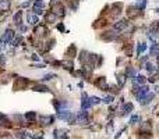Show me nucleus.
Returning <instances> with one entry per match:
<instances>
[{"label": "nucleus", "mask_w": 159, "mask_h": 139, "mask_svg": "<svg viewBox=\"0 0 159 139\" xmlns=\"http://www.w3.org/2000/svg\"><path fill=\"white\" fill-rule=\"evenodd\" d=\"M57 114H59L60 120H66L69 124H75V114H73L71 111L64 110V111H59Z\"/></svg>", "instance_id": "obj_1"}, {"label": "nucleus", "mask_w": 159, "mask_h": 139, "mask_svg": "<svg viewBox=\"0 0 159 139\" xmlns=\"http://www.w3.org/2000/svg\"><path fill=\"white\" fill-rule=\"evenodd\" d=\"M52 13L57 17H63L66 14V11H64V6L62 3H57V1H53L52 3Z\"/></svg>", "instance_id": "obj_2"}, {"label": "nucleus", "mask_w": 159, "mask_h": 139, "mask_svg": "<svg viewBox=\"0 0 159 139\" xmlns=\"http://www.w3.org/2000/svg\"><path fill=\"white\" fill-rule=\"evenodd\" d=\"M133 93H134V96L138 99V100H141L145 95H148V93H149V88H148V86H140L138 89H134Z\"/></svg>", "instance_id": "obj_3"}, {"label": "nucleus", "mask_w": 159, "mask_h": 139, "mask_svg": "<svg viewBox=\"0 0 159 139\" xmlns=\"http://www.w3.org/2000/svg\"><path fill=\"white\" fill-rule=\"evenodd\" d=\"M141 14H143V11H141L140 8H137L135 6H130V7L127 8V17L128 18H131V20L138 18Z\"/></svg>", "instance_id": "obj_4"}, {"label": "nucleus", "mask_w": 159, "mask_h": 139, "mask_svg": "<svg viewBox=\"0 0 159 139\" xmlns=\"http://www.w3.org/2000/svg\"><path fill=\"white\" fill-rule=\"evenodd\" d=\"M75 123H78V124H88L89 123V120H88V114H87L85 110H82L80 114L75 116Z\"/></svg>", "instance_id": "obj_5"}, {"label": "nucleus", "mask_w": 159, "mask_h": 139, "mask_svg": "<svg viewBox=\"0 0 159 139\" xmlns=\"http://www.w3.org/2000/svg\"><path fill=\"white\" fill-rule=\"evenodd\" d=\"M53 121H55V117L53 116H39V123H40V125H43V127L53 124Z\"/></svg>", "instance_id": "obj_6"}, {"label": "nucleus", "mask_w": 159, "mask_h": 139, "mask_svg": "<svg viewBox=\"0 0 159 139\" xmlns=\"http://www.w3.org/2000/svg\"><path fill=\"white\" fill-rule=\"evenodd\" d=\"M95 85L101 89V91H108V82H106V78L105 77H99L98 79H96V82H95Z\"/></svg>", "instance_id": "obj_7"}, {"label": "nucleus", "mask_w": 159, "mask_h": 139, "mask_svg": "<svg viewBox=\"0 0 159 139\" xmlns=\"http://www.w3.org/2000/svg\"><path fill=\"white\" fill-rule=\"evenodd\" d=\"M43 7H45V3H43L42 0H36V1H35V4H34V13H35L36 16L42 14Z\"/></svg>", "instance_id": "obj_8"}, {"label": "nucleus", "mask_w": 159, "mask_h": 139, "mask_svg": "<svg viewBox=\"0 0 159 139\" xmlns=\"http://www.w3.org/2000/svg\"><path fill=\"white\" fill-rule=\"evenodd\" d=\"M28 84V79H25V78H18L16 81V84H14V89L16 91H21V89H24L25 85Z\"/></svg>", "instance_id": "obj_9"}, {"label": "nucleus", "mask_w": 159, "mask_h": 139, "mask_svg": "<svg viewBox=\"0 0 159 139\" xmlns=\"http://www.w3.org/2000/svg\"><path fill=\"white\" fill-rule=\"evenodd\" d=\"M48 33L49 31L45 25H38V28H35V35L36 36H46Z\"/></svg>", "instance_id": "obj_10"}, {"label": "nucleus", "mask_w": 159, "mask_h": 139, "mask_svg": "<svg viewBox=\"0 0 159 139\" xmlns=\"http://www.w3.org/2000/svg\"><path fill=\"white\" fill-rule=\"evenodd\" d=\"M127 27H128L127 20H120V21H117V22L114 24V29H116V31H123V29L127 28Z\"/></svg>", "instance_id": "obj_11"}, {"label": "nucleus", "mask_w": 159, "mask_h": 139, "mask_svg": "<svg viewBox=\"0 0 159 139\" xmlns=\"http://www.w3.org/2000/svg\"><path fill=\"white\" fill-rule=\"evenodd\" d=\"M13 38H14V31H13L11 28H7L6 32H4V36H3V42L7 43V42H10Z\"/></svg>", "instance_id": "obj_12"}, {"label": "nucleus", "mask_w": 159, "mask_h": 139, "mask_svg": "<svg viewBox=\"0 0 159 139\" xmlns=\"http://www.w3.org/2000/svg\"><path fill=\"white\" fill-rule=\"evenodd\" d=\"M121 7H123V4H121V3H114V4L112 6V16H113V17L119 16L120 11H121Z\"/></svg>", "instance_id": "obj_13"}, {"label": "nucleus", "mask_w": 159, "mask_h": 139, "mask_svg": "<svg viewBox=\"0 0 159 139\" xmlns=\"http://www.w3.org/2000/svg\"><path fill=\"white\" fill-rule=\"evenodd\" d=\"M133 103H126V104H123V107H121V113H120V116H126L128 114L131 110H133Z\"/></svg>", "instance_id": "obj_14"}, {"label": "nucleus", "mask_w": 159, "mask_h": 139, "mask_svg": "<svg viewBox=\"0 0 159 139\" xmlns=\"http://www.w3.org/2000/svg\"><path fill=\"white\" fill-rule=\"evenodd\" d=\"M116 78H117V85H119V88H123L124 84H126V81H127V75L126 74H117Z\"/></svg>", "instance_id": "obj_15"}, {"label": "nucleus", "mask_w": 159, "mask_h": 139, "mask_svg": "<svg viewBox=\"0 0 159 139\" xmlns=\"http://www.w3.org/2000/svg\"><path fill=\"white\" fill-rule=\"evenodd\" d=\"M23 16H24V13L23 11H18L16 16H14V24H16L17 27H21V24H23Z\"/></svg>", "instance_id": "obj_16"}, {"label": "nucleus", "mask_w": 159, "mask_h": 139, "mask_svg": "<svg viewBox=\"0 0 159 139\" xmlns=\"http://www.w3.org/2000/svg\"><path fill=\"white\" fill-rule=\"evenodd\" d=\"M16 136L18 139H32V134H29V132H24V131H20L16 134Z\"/></svg>", "instance_id": "obj_17"}, {"label": "nucleus", "mask_w": 159, "mask_h": 139, "mask_svg": "<svg viewBox=\"0 0 159 139\" xmlns=\"http://www.w3.org/2000/svg\"><path fill=\"white\" fill-rule=\"evenodd\" d=\"M158 29H159V21H154V24L151 25V31H149L151 35H149V36H151V38H152V35L156 36V35H158Z\"/></svg>", "instance_id": "obj_18"}, {"label": "nucleus", "mask_w": 159, "mask_h": 139, "mask_svg": "<svg viewBox=\"0 0 159 139\" xmlns=\"http://www.w3.org/2000/svg\"><path fill=\"white\" fill-rule=\"evenodd\" d=\"M67 131L66 129H55V132H53V136L55 138H62V139H64V138H67Z\"/></svg>", "instance_id": "obj_19"}, {"label": "nucleus", "mask_w": 159, "mask_h": 139, "mask_svg": "<svg viewBox=\"0 0 159 139\" xmlns=\"http://www.w3.org/2000/svg\"><path fill=\"white\" fill-rule=\"evenodd\" d=\"M154 96H155L154 93H148V95H145L143 99L140 100V103H141V104H148V103H149V102L154 99Z\"/></svg>", "instance_id": "obj_20"}, {"label": "nucleus", "mask_w": 159, "mask_h": 139, "mask_svg": "<svg viewBox=\"0 0 159 139\" xmlns=\"http://www.w3.org/2000/svg\"><path fill=\"white\" fill-rule=\"evenodd\" d=\"M75 53H77V49H75V46H74V45H71V46L67 49L66 56H67V57H70V59H73V57L75 56Z\"/></svg>", "instance_id": "obj_21"}, {"label": "nucleus", "mask_w": 159, "mask_h": 139, "mask_svg": "<svg viewBox=\"0 0 159 139\" xmlns=\"http://www.w3.org/2000/svg\"><path fill=\"white\" fill-rule=\"evenodd\" d=\"M133 82H134V85H141L143 86V84L145 82V77H144V75H137V77L133 79Z\"/></svg>", "instance_id": "obj_22"}, {"label": "nucleus", "mask_w": 159, "mask_h": 139, "mask_svg": "<svg viewBox=\"0 0 159 139\" xmlns=\"http://www.w3.org/2000/svg\"><path fill=\"white\" fill-rule=\"evenodd\" d=\"M8 8H10V0H0V10L7 11Z\"/></svg>", "instance_id": "obj_23"}, {"label": "nucleus", "mask_w": 159, "mask_h": 139, "mask_svg": "<svg viewBox=\"0 0 159 139\" xmlns=\"http://www.w3.org/2000/svg\"><path fill=\"white\" fill-rule=\"evenodd\" d=\"M106 35H102V39H105V40H112V39L116 38V35L117 33H114V32H105Z\"/></svg>", "instance_id": "obj_24"}, {"label": "nucleus", "mask_w": 159, "mask_h": 139, "mask_svg": "<svg viewBox=\"0 0 159 139\" xmlns=\"http://www.w3.org/2000/svg\"><path fill=\"white\" fill-rule=\"evenodd\" d=\"M134 6H135L137 8H140V10L143 11L144 8H145V6H147V0H138V1L135 3Z\"/></svg>", "instance_id": "obj_25"}, {"label": "nucleus", "mask_w": 159, "mask_h": 139, "mask_svg": "<svg viewBox=\"0 0 159 139\" xmlns=\"http://www.w3.org/2000/svg\"><path fill=\"white\" fill-rule=\"evenodd\" d=\"M35 118H36V113H35V111H29V113L25 114V120H27V121H34Z\"/></svg>", "instance_id": "obj_26"}, {"label": "nucleus", "mask_w": 159, "mask_h": 139, "mask_svg": "<svg viewBox=\"0 0 159 139\" xmlns=\"http://www.w3.org/2000/svg\"><path fill=\"white\" fill-rule=\"evenodd\" d=\"M60 64H62L66 70H69V71H71L73 70V61L71 60H69V61H60Z\"/></svg>", "instance_id": "obj_27"}, {"label": "nucleus", "mask_w": 159, "mask_h": 139, "mask_svg": "<svg viewBox=\"0 0 159 139\" xmlns=\"http://www.w3.org/2000/svg\"><path fill=\"white\" fill-rule=\"evenodd\" d=\"M28 22L32 25H36L39 22V18H38V16H28Z\"/></svg>", "instance_id": "obj_28"}, {"label": "nucleus", "mask_w": 159, "mask_h": 139, "mask_svg": "<svg viewBox=\"0 0 159 139\" xmlns=\"http://www.w3.org/2000/svg\"><path fill=\"white\" fill-rule=\"evenodd\" d=\"M56 20H57V16H55L52 11H50L49 14H46V21H48V22H55Z\"/></svg>", "instance_id": "obj_29"}, {"label": "nucleus", "mask_w": 159, "mask_h": 139, "mask_svg": "<svg viewBox=\"0 0 159 139\" xmlns=\"http://www.w3.org/2000/svg\"><path fill=\"white\" fill-rule=\"evenodd\" d=\"M147 50V45L145 43H138V47H137V54L140 56V54L143 53V52H145Z\"/></svg>", "instance_id": "obj_30"}, {"label": "nucleus", "mask_w": 159, "mask_h": 139, "mask_svg": "<svg viewBox=\"0 0 159 139\" xmlns=\"http://www.w3.org/2000/svg\"><path fill=\"white\" fill-rule=\"evenodd\" d=\"M34 91H36V92H49V89L43 85H36L34 88Z\"/></svg>", "instance_id": "obj_31"}, {"label": "nucleus", "mask_w": 159, "mask_h": 139, "mask_svg": "<svg viewBox=\"0 0 159 139\" xmlns=\"http://www.w3.org/2000/svg\"><path fill=\"white\" fill-rule=\"evenodd\" d=\"M113 99H114V97H113V95H109V96L103 97V99H102V102H103V103H106V104H110L112 102H113Z\"/></svg>", "instance_id": "obj_32"}, {"label": "nucleus", "mask_w": 159, "mask_h": 139, "mask_svg": "<svg viewBox=\"0 0 159 139\" xmlns=\"http://www.w3.org/2000/svg\"><path fill=\"white\" fill-rule=\"evenodd\" d=\"M89 100H91V104H99L101 103V99L99 97H96V96H92V97H89Z\"/></svg>", "instance_id": "obj_33"}, {"label": "nucleus", "mask_w": 159, "mask_h": 139, "mask_svg": "<svg viewBox=\"0 0 159 139\" xmlns=\"http://www.w3.org/2000/svg\"><path fill=\"white\" fill-rule=\"evenodd\" d=\"M69 4H70V7H71L73 10H77V7H78L77 0H75V1H74V0H69Z\"/></svg>", "instance_id": "obj_34"}, {"label": "nucleus", "mask_w": 159, "mask_h": 139, "mask_svg": "<svg viewBox=\"0 0 159 139\" xmlns=\"http://www.w3.org/2000/svg\"><path fill=\"white\" fill-rule=\"evenodd\" d=\"M137 121H138V116H137V114H134V116L130 117V124H135Z\"/></svg>", "instance_id": "obj_35"}, {"label": "nucleus", "mask_w": 159, "mask_h": 139, "mask_svg": "<svg viewBox=\"0 0 159 139\" xmlns=\"http://www.w3.org/2000/svg\"><path fill=\"white\" fill-rule=\"evenodd\" d=\"M23 42V38H17V39H14L11 43H13V46H18V43H21Z\"/></svg>", "instance_id": "obj_36"}, {"label": "nucleus", "mask_w": 159, "mask_h": 139, "mask_svg": "<svg viewBox=\"0 0 159 139\" xmlns=\"http://www.w3.org/2000/svg\"><path fill=\"white\" fill-rule=\"evenodd\" d=\"M152 67H154V65H152L151 63H147V64H145V68L148 70L149 72H154V68H152Z\"/></svg>", "instance_id": "obj_37"}, {"label": "nucleus", "mask_w": 159, "mask_h": 139, "mask_svg": "<svg viewBox=\"0 0 159 139\" xmlns=\"http://www.w3.org/2000/svg\"><path fill=\"white\" fill-rule=\"evenodd\" d=\"M55 77H56L55 74H48V75L43 77V79H45V81H49V79H52V78H55Z\"/></svg>", "instance_id": "obj_38"}, {"label": "nucleus", "mask_w": 159, "mask_h": 139, "mask_svg": "<svg viewBox=\"0 0 159 139\" xmlns=\"http://www.w3.org/2000/svg\"><path fill=\"white\" fill-rule=\"evenodd\" d=\"M112 129H113V123L110 121V123L108 124V132H112Z\"/></svg>", "instance_id": "obj_39"}, {"label": "nucleus", "mask_w": 159, "mask_h": 139, "mask_svg": "<svg viewBox=\"0 0 159 139\" xmlns=\"http://www.w3.org/2000/svg\"><path fill=\"white\" fill-rule=\"evenodd\" d=\"M6 63V59H4V56L3 54H0V64H4Z\"/></svg>", "instance_id": "obj_40"}, {"label": "nucleus", "mask_w": 159, "mask_h": 139, "mask_svg": "<svg viewBox=\"0 0 159 139\" xmlns=\"http://www.w3.org/2000/svg\"><path fill=\"white\" fill-rule=\"evenodd\" d=\"M32 67H36V68H43V67H45V64H35V65H32Z\"/></svg>", "instance_id": "obj_41"}, {"label": "nucleus", "mask_w": 159, "mask_h": 139, "mask_svg": "<svg viewBox=\"0 0 159 139\" xmlns=\"http://www.w3.org/2000/svg\"><path fill=\"white\" fill-rule=\"evenodd\" d=\"M57 29H59V31H64V27H63V24H60V25H57Z\"/></svg>", "instance_id": "obj_42"}, {"label": "nucleus", "mask_w": 159, "mask_h": 139, "mask_svg": "<svg viewBox=\"0 0 159 139\" xmlns=\"http://www.w3.org/2000/svg\"><path fill=\"white\" fill-rule=\"evenodd\" d=\"M28 6H29V1H24L23 3V7H28Z\"/></svg>", "instance_id": "obj_43"}, {"label": "nucleus", "mask_w": 159, "mask_h": 139, "mask_svg": "<svg viewBox=\"0 0 159 139\" xmlns=\"http://www.w3.org/2000/svg\"><path fill=\"white\" fill-rule=\"evenodd\" d=\"M155 79H156L155 77H151V78H149V82H155Z\"/></svg>", "instance_id": "obj_44"}, {"label": "nucleus", "mask_w": 159, "mask_h": 139, "mask_svg": "<svg viewBox=\"0 0 159 139\" xmlns=\"http://www.w3.org/2000/svg\"><path fill=\"white\" fill-rule=\"evenodd\" d=\"M158 134H159V125H158Z\"/></svg>", "instance_id": "obj_45"}, {"label": "nucleus", "mask_w": 159, "mask_h": 139, "mask_svg": "<svg viewBox=\"0 0 159 139\" xmlns=\"http://www.w3.org/2000/svg\"><path fill=\"white\" fill-rule=\"evenodd\" d=\"M158 13H159V8H158Z\"/></svg>", "instance_id": "obj_46"}]
</instances>
